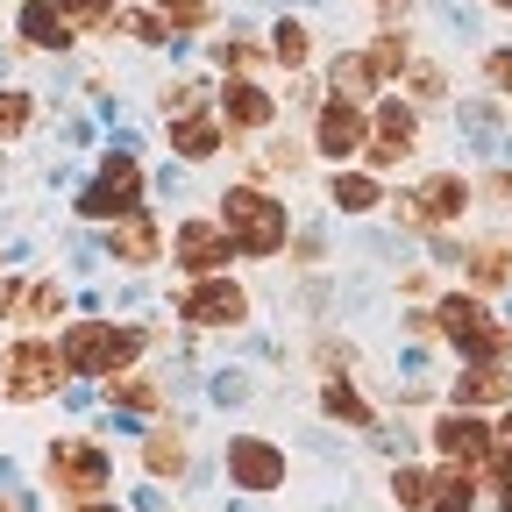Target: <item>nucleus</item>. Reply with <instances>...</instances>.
Listing matches in <instances>:
<instances>
[{"label":"nucleus","mask_w":512,"mask_h":512,"mask_svg":"<svg viewBox=\"0 0 512 512\" xmlns=\"http://www.w3.org/2000/svg\"><path fill=\"white\" fill-rule=\"evenodd\" d=\"M164 8H171V22H200V15H207L200 0H164Z\"/></svg>","instance_id":"f704fd0d"},{"label":"nucleus","mask_w":512,"mask_h":512,"mask_svg":"<svg viewBox=\"0 0 512 512\" xmlns=\"http://www.w3.org/2000/svg\"><path fill=\"white\" fill-rule=\"evenodd\" d=\"M150 470L157 477H178L185 470V441L178 434H150Z\"/></svg>","instance_id":"5701e85b"},{"label":"nucleus","mask_w":512,"mask_h":512,"mask_svg":"<svg viewBox=\"0 0 512 512\" xmlns=\"http://www.w3.org/2000/svg\"><path fill=\"white\" fill-rule=\"evenodd\" d=\"M221 221H228V235H235L242 256H271V249H285V207L264 200L256 185L221 192Z\"/></svg>","instance_id":"f03ea898"},{"label":"nucleus","mask_w":512,"mask_h":512,"mask_svg":"<svg viewBox=\"0 0 512 512\" xmlns=\"http://www.w3.org/2000/svg\"><path fill=\"white\" fill-rule=\"evenodd\" d=\"M107 477H114V463H107L100 441H57V448H50V484L93 498V491H107Z\"/></svg>","instance_id":"423d86ee"},{"label":"nucleus","mask_w":512,"mask_h":512,"mask_svg":"<svg viewBox=\"0 0 512 512\" xmlns=\"http://www.w3.org/2000/svg\"><path fill=\"white\" fill-rule=\"evenodd\" d=\"M463 207H470V185L441 171V178H427V185L413 192V200H399V221H413V228H427V221H456Z\"/></svg>","instance_id":"6e6552de"},{"label":"nucleus","mask_w":512,"mask_h":512,"mask_svg":"<svg viewBox=\"0 0 512 512\" xmlns=\"http://www.w3.org/2000/svg\"><path fill=\"white\" fill-rule=\"evenodd\" d=\"M136 192H143V171H136V157H107V164H100V178L86 185L79 214H86V221H114V214H136Z\"/></svg>","instance_id":"39448f33"},{"label":"nucleus","mask_w":512,"mask_h":512,"mask_svg":"<svg viewBox=\"0 0 512 512\" xmlns=\"http://www.w3.org/2000/svg\"><path fill=\"white\" fill-rule=\"evenodd\" d=\"M470 477H463V463L456 470H441V477H427V512H470Z\"/></svg>","instance_id":"a211bd4d"},{"label":"nucleus","mask_w":512,"mask_h":512,"mask_svg":"<svg viewBox=\"0 0 512 512\" xmlns=\"http://www.w3.org/2000/svg\"><path fill=\"white\" fill-rule=\"evenodd\" d=\"M470 278H477V285H505V278H512V256H505L498 242L470 249Z\"/></svg>","instance_id":"4be33fe9"},{"label":"nucleus","mask_w":512,"mask_h":512,"mask_svg":"<svg viewBox=\"0 0 512 512\" xmlns=\"http://www.w3.org/2000/svg\"><path fill=\"white\" fill-rule=\"evenodd\" d=\"M498 505L512 512V463H498Z\"/></svg>","instance_id":"c9c22d12"},{"label":"nucleus","mask_w":512,"mask_h":512,"mask_svg":"<svg viewBox=\"0 0 512 512\" xmlns=\"http://www.w3.org/2000/svg\"><path fill=\"white\" fill-rule=\"evenodd\" d=\"M107 399L128 406V413H157V384L136 377V370H114V377H107Z\"/></svg>","instance_id":"6ab92c4d"},{"label":"nucleus","mask_w":512,"mask_h":512,"mask_svg":"<svg viewBox=\"0 0 512 512\" xmlns=\"http://www.w3.org/2000/svg\"><path fill=\"white\" fill-rule=\"evenodd\" d=\"M22 36L36 50H64V43H72V15L50 8V0H29V8H22Z\"/></svg>","instance_id":"4468645a"},{"label":"nucleus","mask_w":512,"mask_h":512,"mask_svg":"<svg viewBox=\"0 0 512 512\" xmlns=\"http://www.w3.org/2000/svg\"><path fill=\"white\" fill-rule=\"evenodd\" d=\"M441 335L463 342L477 363H491V356L512 349V328H498V320L484 313V299H441Z\"/></svg>","instance_id":"7ed1b4c3"},{"label":"nucleus","mask_w":512,"mask_h":512,"mask_svg":"<svg viewBox=\"0 0 512 512\" xmlns=\"http://www.w3.org/2000/svg\"><path fill=\"white\" fill-rule=\"evenodd\" d=\"M128 29H136L143 43H164V36H171V29H164V15H136V22H128Z\"/></svg>","instance_id":"473e14b6"},{"label":"nucleus","mask_w":512,"mask_h":512,"mask_svg":"<svg viewBox=\"0 0 512 512\" xmlns=\"http://www.w3.org/2000/svg\"><path fill=\"white\" fill-rule=\"evenodd\" d=\"M228 477L242 491H278L285 484V456H278L271 441H256V434H235L228 441Z\"/></svg>","instance_id":"0eeeda50"},{"label":"nucleus","mask_w":512,"mask_h":512,"mask_svg":"<svg viewBox=\"0 0 512 512\" xmlns=\"http://www.w3.org/2000/svg\"><path fill=\"white\" fill-rule=\"evenodd\" d=\"M392 491H399V505H406V512H427V470H399V477H392Z\"/></svg>","instance_id":"bb28decb"},{"label":"nucleus","mask_w":512,"mask_h":512,"mask_svg":"<svg viewBox=\"0 0 512 512\" xmlns=\"http://www.w3.org/2000/svg\"><path fill=\"white\" fill-rule=\"evenodd\" d=\"M178 313L192 320V328H235V320L249 313V299H242L235 285H192V292L178 299Z\"/></svg>","instance_id":"9d476101"},{"label":"nucleus","mask_w":512,"mask_h":512,"mask_svg":"<svg viewBox=\"0 0 512 512\" xmlns=\"http://www.w3.org/2000/svg\"><path fill=\"white\" fill-rule=\"evenodd\" d=\"M143 356V328H107V320H79L72 335H64V370L79 377H114Z\"/></svg>","instance_id":"f257e3e1"},{"label":"nucleus","mask_w":512,"mask_h":512,"mask_svg":"<svg viewBox=\"0 0 512 512\" xmlns=\"http://www.w3.org/2000/svg\"><path fill=\"white\" fill-rule=\"evenodd\" d=\"M79 512H107V505H79Z\"/></svg>","instance_id":"4c0bfd02"},{"label":"nucleus","mask_w":512,"mask_h":512,"mask_svg":"<svg viewBox=\"0 0 512 512\" xmlns=\"http://www.w3.org/2000/svg\"><path fill=\"white\" fill-rule=\"evenodd\" d=\"M498 8H512V0H498Z\"/></svg>","instance_id":"58836bf2"},{"label":"nucleus","mask_w":512,"mask_h":512,"mask_svg":"<svg viewBox=\"0 0 512 512\" xmlns=\"http://www.w3.org/2000/svg\"><path fill=\"white\" fill-rule=\"evenodd\" d=\"M491 86H505V93H512V50H498V57H491Z\"/></svg>","instance_id":"72a5a7b5"},{"label":"nucleus","mask_w":512,"mask_h":512,"mask_svg":"<svg viewBox=\"0 0 512 512\" xmlns=\"http://www.w3.org/2000/svg\"><path fill=\"white\" fill-rule=\"evenodd\" d=\"M505 448H512V413H505Z\"/></svg>","instance_id":"e433bc0d"},{"label":"nucleus","mask_w":512,"mask_h":512,"mask_svg":"<svg viewBox=\"0 0 512 512\" xmlns=\"http://www.w3.org/2000/svg\"><path fill=\"white\" fill-rule=\"evenodd\" d=\"M22 306H29V313H22V320H50V313H57V306H64V299H57V285H36V292H29V299H22Z\"/></svg>","instance_id":"c756f323"},{"label":"nucleus","mask_w":512,"mask_h":512,"mask_svg":"<svg viewBox=\"0 0 512 512\" xmlns=\"http://www.w3.org/2000/svg\"><path fill=\"white\" fill-rule=\"evenodd\" d=\"M29 128V93H0V136H22Z\"/></svg>","instance_id":"cd10ccee"},{"label":"nucleus","mask_w":512,"mask_h":512,"mask_svg":"<svg viewBox=\"0 0 512 512\" xmlns=\"http://www.w3.org/2000/svg\"><path fill=\"white\" fill-rule=\"evenodd\" d=\"M114 256H121V264H150V256H157V228H150V214H121V228H114Z\"/></svg>","instance_id":"dca6fc26"},{"label":"nucleus","mask_w":512,"mask_h":512,"mask_svg":"<svg viewBox=\"0 0 512 512\" xmlns=\"http://www.w3.org/2000/svg\"><path fill=\"white\" fill-rule=\"evenodd\" d=\"M484 399H512V370H491V363H477V370L456 384V406H484Z\"/></svg>","instance_id":"f3484780"},{"label":"nucleus","mask_w":512,"mask_h":512,"mask_svg":"<svg viewBox=\"0 0 512 512\" xmlns=\"http://www.w3.org/2000/svg\"><path fill=\"white\" fill-rule=\"evenodd\" d=\"M271 50H278V64H306V29H299V22H285V29L271 36Z\"/></svg>","instance_id":"c85d7f7f"},{"label":"nucleus","mask_w":512,"mask_h":512,"mask_svg":"<svg viewBox=\"0 0 512 512\" xmlns=\"http://www.w3.org/2000/svg\"><path fill=\"white\" fill-rule=\"evenodd\" d=\"M328 200H335L342 214H370V207L384 200V192H377V178H356V171H349V178H335V192H328Z\"/></svg>","instance_id":"412c9836"},{"label":"nucleus","mask_w":512,"mask_h":512,"mask_svg":"<svg viewBox=\"0 0 512 512\" xmlns=\"http://www.w3.org/2000/svg\"><path fill=\"white\" fill-rule=\"evenodd\" d=\"M221 114L235 121V128H264L271 121V93H256V86H221Z\"/></svg>","instance_id":"2eb2a0df"},{"label":"nucleus","mask_w":512,"mask_h":512,"mask_svg":"<svg viewBox=\"0 0 512 512\" xmlns=\"http://www.w3.org/2000/svg\"><path fill=\"white\" fill-rule=\"evenodd\" d=\"M57 8H64V15H79V22H93V15L114 8V0H57Z\"/></svg>","instance_id":"2f4dec72"},{"label":"nucleus","mask_w":512,"mask_h":512,"mask_svg":"<svg viewBox=\"0 0 512 512\" xmlns=\"http://www.w3.org/2000/svg\"><path fill=\"white\" fill-rule=\"evenodd\" d=\"M370 79H377V64H370V57H335V86H342V100L363 93Z\"/></svg>","instance_id":"b1692460"},{"label":"nucleus","mask_w":512,"mask_h":512,"mask_svg":"<svg viewBox=\"0 0 512 512\" xmlns=\"http://www.w3.org/2000/svg\"><path fill=\"white\" fill-rule=\"evenodd\" d=\"M313 143H320V150H328L335 164H342V157H356V150L370 143V136H363V114H356V107H349V100L335 93L328 107H320V136H313Z\"/></svg>","instance_id":"f8f14e48"},{"label":"nucleus","mask_w":512,"mask_h":512,"mask_svg":"<svg viewBox=\"0 0 512 512\" xmlns=\"http://www.w3.org/2000/svg\"><path fill=\"white\" fill-rule=\"evenodd\" d=\"M0 512H8V505H0Z\"/></svg>","instance_id":"ea45409f"},{"label":"nucleus","mask_w":512,"mask_h":512,"mask_svg":"<svg viewBox=\"0 0 512 512\" xmlns=\"http://www.w3.org/2000/svg\"><path fill=\"white\" fill-rule=\"evenodd\" d=\"M434 448H441L448 463H463V470L498 463V441H491V427H477V420H441V427H434Z\"/></svg>","instance_id":"9b49d317"},{"label":"nucleus","mask_w":512,"mask_h":512,"mask_svg":"<svg viewBox=\"0 0 512 512\" xmlns=\"http://www.w3.org/2000/svg\"><path fill=\"white\" fill-rule=\"evenodd\" d=\"M22 299H29V292H22V285H15V278H0V320H22V313H15V306H22Z\"/></svg>","instance_id":"7c9ffc66"},{"label":"nucleus","mask_w":512,"mask_h":512,"mask_svg":"<svg viewBox=\"0 0 512 512\" xmlns=\"http://www.w3.org/2000/svg\"><path fill=\"white\" fill-rule=\"evenodd\" d=\"M171 143H178V157H214V143H221V128H214L207 114H185V121L171 128Z\"/></svg>","instance_id":"aec40b11"},{"label":"nucleus","mask_w":512,"mask_h":512,"mask_svg":"<svg viewBox=\"0 0 512 512\" xmlns=\"http://www.w3.org/2000/svg\"><path fill=\"white\" fill-rule=\"evenodd\" d=\"M413 143H420L413 107L384 100V107H377V128H370V164H399V157H413Z\"/></svg>","instance_id":"1a4fd4ad"},{"label":"nucleus","mask_w":512,"mask_h":512,"mask_svg":"<svg viewBox=\"0 0 512 512\" xmlns=\"http://www.w3.org/2000/svg\"><path fill=\"white\" fill-rule=\"evenodd\" d=\"M64 356L50 349V342H22V349H8L0 356V399H43V392H57V370Z\"/></svg>","instance_id":"20e7f679"},{"label":"nucleus","mask_w":512,"mask_h":512,"mask_svg":"<svg viewBox=\"0 0 512 512\" xmlns=\"http://www.w3.org/2000/svg\"><path fill=\"white\" fill-rule=\"evenodd\" d=\"M370 64H377V79H384V72H399V64H406V36H399V29H384L377 50H370Z\"/></svg>","instance_id":"a878e982"},{"label":"nucleus","mask_w":512,"mask_h":512,"mask_svg":"<svg viewBox=\"0 0 512 512\" xmlns=\"http://www.w3.org/2000/svg\"><path fill=\"white\" fill-rule=\"evenodd\" d=\"M328 413H335V420H349V427H370V406L349 392V384H328Z\"/></svg>","instance_id":"393cba45"},{"label":"nucleus","mask_w":512,"mask_h":512,"mask_svg":"<svg viewBox=\"0 0 512 512\" xmlns=\"http://www.w3.org/2000/svg\"><path fill=\"white\" fill-rule=\"evenodd\" d=\"M228 249H235V235H221V228H207V221H185V228H178V264H185V271H221Z\"/></svg>","instance_id":"ddd939ff"}]
</instances>
